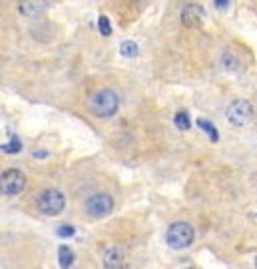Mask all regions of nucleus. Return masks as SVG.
I'll list each match as a JSON object with an SVG mask.
<instances>
[{"label":"nucleus","instance_id":"f257e3e1","mask_svg":"<svg viewBox=\"0 0 257 269\" xmlns=\"http://www.w3.org/2000/svg\"><path fill=\"white\" fill-rule=\"evenodd\" d=\"M90 108L98 118H110L120 108V96L110 88H102L90 98Z\"/></svg>","mask_w":257,"mask_h":269},{"label":"nucleus","instance_id":"f03ea898","mask_svg":"<svg viewBox=\"0 0 257 269\" xmlns=\"http://www.w3.org/2000/svg\"><path fill=\"white\" fill-rule=\"evenodd\" d=\"M193 237L195 232L188 221H174L168 232H166V243L172 247V249H186L193 243Z\"/></svg>","mask_w":257,"mask_h":269},{"label":"nucleus","instance_id":"7ed1b4c3","mask_svg":"<svg viewBox=\"0 0 257 269\" xmlns=\"http://www.w3.org/2000/svg\"><path fill=\"white\" fill-rule=\"evenodd\" d=\"M36 205H38V212L48 216V218H56L64 212L66 207V198L62 191L58 189H44L40 191V196L36 198Z\"/></svg>","mask_w":257,"mask_h":269},{"label":"nucleus","instance_id":"20e7f679","mask_svg":"<svg viewBox=\"0 0 257 269\" xmlns=\"http://www.w3.org/2000/svg\"><path fill=\"white\" fill-rule=\"evenodd\" d=\"M84 209H86V214L90 216V218H106V216H110L114 209V200L112 196H108V194H94L92 198H88L86 203H84Z\"/></svg>","mask_w":257,"mask_h":269},{"label":"nucleus","instance_id":"39448f33","mask_svg":"<svg viewBox=\"0 0 257 269\" xmlns=\"http://www.w3.org/2000/svg\"><path fill=\"white\" fill-rule=\"evenodd\" d=\"M225 116L229 120V124H233L235 128H241V126L249 124V120L253 116V108L247 100H233L227 106Z\"/></svg>","mask_w":257,"mask_h":269},{"label":"nucleus","instance_id":"423d86ee","mask_svg":"<svg viewBox=\"0 0 257 269\" xmlns=\"http://www.w3.org/2000/svg\"><path fill=\"white\" fill-rule=\"evenodd\" d=\"M26 189V176L20 169H6L2 171V194L4 196H18Z\"/></svg>","mask_w":257,"mask_h":269},{"label":"nucleus","instance_id":"0eeeda50","mask_svg":"<svg viewBox=\"0 0 257 269\" xmlns=\"http://www.w3.org/2000/svg\"><path fill=\"white\" fill-rule=\"evenodd\" d=\"M102 263L106 269H122L126 265V252L118 245H110V247L104 249Z\"/></svg>","mask_w":257,"mask_h":269},{"label":"nucleus","instance_id":"6e6552de","mask_svg":"<svg viewBox=\"0 0 257 269\" xmlns=\"http://www.w3.org/2000/svg\"><path fill=\"white\" fill-rule=\"evenodd\" d=\"M181 22L188 28H199L204 22V8L199 4H186L181 10Z\"/></svg>","mask_w":257,"mask_h":269},{"label":"nucleus","instance_id":"1a4fd4ad","mask_svg":"<svg viewBox=\"0 0 257 269\" xmlns=\"http://www.w3.org/2000/svg\"><path fill=\"white\" fill-rule=\"evenodd\" d=\"M48 8V0H20L18 10L24 16H38Z\"/></svg>","mask_w":257,"mask_h":269},{"label":"nucleus","instance_id":"9d476101","mask_svg":"<svg viewBox=\"0 0 257 269\" xmlns=\"http://www.w3.org/2000/svg\"><path fill=\"white\" fill-rule=\"evenodd\" d=\"M58 263H60V269L72 267V263H74V252L68 245H60L58 247Z\"/></svg>","mask_w":257,"mask_h":269},{"label":"nucleus","instance_id":"9b49d317","mask_svg":"<svg viewBox=\"0 0 257 269\" xmlns=\"http://www.w3.org/2000/svg\"><path fill=\"white\" fill-rule=\"evenodd\" d=\"M197 126H199V128H201V130L209 136V140H211V142H217V140H219L217 130H215V126H213L211 122H208V120H197Z\"/></svg>","mask_w":257,"mask_h":269},{"label":"nucleus","instance_id":"f8f14e48","mask_svg":"<svg viewBox=\"0 0 257 269\" xmlns=\"http://www.w3.org/2000/svg\"><path fill=\"white\" fill-rule=\"evenodd\" d=\"M174 124H176V128L179 130H190V126H192V122H190V116L186 114V112H177L176 118H174Z\"/></svg>","mask_w":257,"mask_h":269},{"label":"nucleus","instance_id":"ddd939ff","mask_svg":"<svg viewBox=\"0 0 257 269\" xmlns=\"http://www.w3.org/2000/svg\"><path fill=\"white\" fill-rule=\"evenodd\" d=\"M20 150H22V142L18 140L16 136H12L8 144H2V151H6V153H16Z\"/></svg>","mask_w":257,"mask_h":269},{"label":"nucleus","instance_id":"4468645a","mask_svg":"<svg viewBox=\"0 0 257 269\" xmlns=\"http://www.w3.org/2000/svg\"><path fill=\"white\" fill-rule=\"evenodd\" d=\"M120 52H122L126 58H134V56H138V44H136V42H132V40H126V42L122 44Z\"/></svg>","mask_w":257,"mask_h":269},{"label":"nucleus","instance_id":"2eb2a0df","mask_svg":"<svg viewBox=\"0 0 257 269\" xmlns=\"http://www.w3.org/2000/svg\"><path fill=\"white\" fill-rule=\"evenodd\" d=\"M98 26H100V32L104 34V36H110V34H112L110 22H108V18L106 16H100V20H98Z\"/></svg>","mask_w":257,"mask_h":269},{"label":"nucleus","instance_id":"dca6fc26","mask_svg":"<svg viewBox=\"0 0 257 269\" xmlns=\"http://www.w3.org/2000/svg\"><path fill=\"white\" fill-rule=\"evenodd\" d=\"M56 234H58L60 237H66V239H68V237H72L74 234H76V229H74L72 225H60Z\"/></svg>","mask_w":257,"mask_h":269},{"label":"nucleus","instance_id":"f3484780","mask_svg":"<svg viewBox=\"0 0 257 269\" xmlns=\"http://www.w3.org/2000/svg\"><path fill=\"white\" fill-rule=\"evenodd\" d=\"M224 64H225V68H229V70H235V68H237V62H235L229 54H225L224 56Z\"/></svg>","mask_w":257,"mask_h":269},{"label":"nucleus","instance_id":"a211bd4d","mask_svg":"<svg viewBox=\"0 0 257 269\" xmlns=\"http://www.w3.org/2000/svg\"><path fill=\"white\" fill-rule=\"evenodd\" d=\"M227 4H229V0H215V6H217V8H225Z\"/></svg>","mask_w":257,"mask_h":269},{"label":"nucleus","instance_id":"6ab92c4d","mask_svg":"<svg viewBox=\"0 0 257 269\" xmlns=\"http://www.w3.org/2000/svg\"><path fill=\"white\" fill-rule=\"evenodd\" d=\"M255 269H257V257H255Z\"/></svg>","mask_w":257,"mask_h":269}]
</instances>
